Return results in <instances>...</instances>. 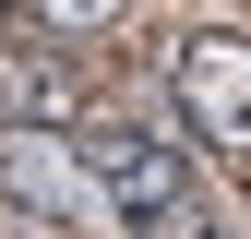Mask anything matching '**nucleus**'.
Segmentation results:
<instances>
[{
  "mask_svg": "<svg viewBox=\"0 0 251 239\" xmlns=\"http://www.w3.org/2000/svg\"><path fill=\"white\" fill-rule=\"evenodd\" d=\"M84 167H96V191L120 203L132 239H227L215 203L192 191V167H179V143H155L144 120H96L84 132Z\"/></svg>",
  "mask_w": 251,
  "mask_h": 239,
  "instance_id": "obj_1",
  "label": "nucleus"
},
{
  "mask_svg": "<svg viewBox=\"0 0 251 239\" xmlns=\"http://www.w3.org/2000/svg\"><path fill=\"white\" fill-rule=\"evenodd\" d=\"M168 96L192 120V143H215L227 167H251V36H227V24L168 36Z\"/></svg>",
  "mask_w": 251,
  "mask_h": 239,
  "instance_id": "obj_2",
  "label": "nucleus"
},
{
  "mask_svg": "<svg viewBox=\"0 0 251 239\" xmlns=\"http://www.w3.org/2000/svg\"><path fill=\"white\" fill-rule=\"evenodd\" d=\"M0 120H12V132H72L84 120V72L60 48H12L0 36Z\"/></svg>",
  "mask_w": 251,
  "mask_h": 239,
  "instance_id": "obj_3",
  "label": "nucleus"
},
{
  "mask_svg": "<svg viewBox=\"0 0 251 239\" xmlns=\"http://www.w3.org/2000/svg\"><path fill=\"white\" fill-rule=\"evenodd\" d=\"M84 179H96V167H84V143L60 156V132H12V143H0V191H12L24 215H60V227H72L84 215Z\"/></svg>",
  "mask_w": 251,
  "mask_h": 239,
  "instance_id": "obj_4",
  "label": "nucleus"
},
{
  "mask_svg": "<svg viewBox=\"0 0 251 239\" xmlns=\"http://www.w3.org/2000/svg\"><path fill=\"white\" fill-rule=\"evenodd\" d=\"M24 12H36V24H60V36H96V24H120V12H132V0H24Z\"/></svg>",
  "mask_w": 251,
  "mask_h": 239,
  "instance_id": "obj_5",
  "label": "nucleus"
},
{
  "mask_svg": "<svg viewBox=\"0 0 251 239\" xmlns=\"http://www.w3.org/2000/svg\"><path fill=\"white\" fill-rule=\"evenodd\" d=\"M12 24H24V0H0V36H12Z\"/></svg>",
  "mask_w": 251,
  "mask_h": 239,
  "instance_id": "obj_6",
  "label": "nucleus"
}]
</instances>
